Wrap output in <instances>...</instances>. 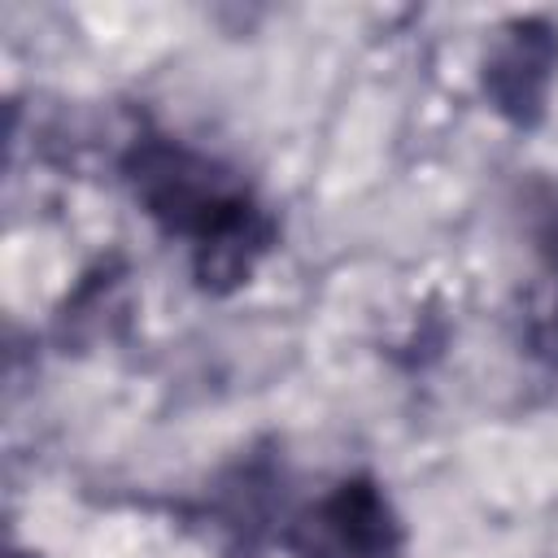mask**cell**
I'll return each instance as SVG.
<instances>
[{
    "label": "cell",
    "mask_w": 558,
    "mask_h": 558,
    "mask_svg": "<svg viewBox=\"0 0 558 558\" xmlns=\"http://www.w3.org/2000/svg\"><path fill=\"white\" fill-rule=\"evenodd\" d=\"M122 170L144 214L166 235L192 244V275L201 288L231 292L248 283L275 244V218L227 166L179 140L148 135L135 140Z\"/></svg>",
    "instance_id": "6da1fadb"
},
{
    "label": "cell",
    "mask_w": 558,
    "mask_h": 558,
    "mask_svg": "<svg viewBox=\"0 0 558 558\" xmlns=\"http://www.w3.org/2000/svg\"><path fill=\"white\" fill-rule=\"evenodd\" d=\"M292 545L301 558H397L401 519L375 480L353 475L296 523Z\"/></svg>",
    "instance_id": "7a4b0ae2"
},
{
    "label": "cell",
    "mask_w": 558,
    "mask_h": 558,
    "mask_svg": "<svg viewBox=\"0 0 558 558\" xmlns=\"http://www.w3.org/2000/svg\"><path fill=\"white\" fill-rule=\"evenodd\" d=\"M558 74V31L545 17H514L501 26L484 61V96L514 126H532L545 113Z\"/></svg>",
    "instance_id": "3957f363"
},
{
    "label": "cell",
    "mask_w": 558,
    "mask_h": 558,
    "mask_svg": "<svg viewBox=\"0 0 558 558\" xmlns=\"http://www.w3.org/2000/svg\"><path fill=\"white\" fill-rule=\"evenodd\" d=\"M554 327H558V310H554Z\"/></svg>",
    "instance_id": "277c9868"
}]
</instances>
